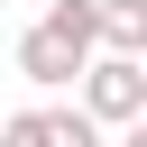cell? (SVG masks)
I'll return each instance as SVG.
<instances>
[{"mask_svg":"<svg viewBox=\"0 0 147 147\" xmlns=\"http://www.w3.org/2000/svg\"><path fill=\"white\" fill-rule=\"evenodd\" d=\"M92 55H147V0H92Z\"/></svg>","mask_w":147,"mask_h":147,"instance_id":"4","label":"cell"},{"mask_svg":"<svg viewBox=\"0 0 147 147\" xmlns=\"http://www.w3.org/2000/svg\"><path fill=\"white\" fill-rule=\"evenodd\" d=\"M0 147H101V129L74 101H37V110H9L0 119Z\"/></svg>","mask_w":147,"mask_h":147,"instance_id":"3","label":"cell"},{"mask_svg":"<svg viewBox=\"0 0 147 147\" xmlns=\"http://www.w3.org/2000/svg\"><path fill=\"white\" fill-rule=\"evenodd\" d=\"M83 64H92V0H46V18L18 37V74L37 92H64L83 83Z\"/></svg>","mask_w":147,"mask_h":147,"instance_id":"1","label":"cell"},{"mask_svg":"<svg viewBox=\"0 0 147 147\" xmlns=\"http://www.w3.org/2000/svg\"><path fill=\"white\" fill-rule=\"evenodd\" d=\"M74 110L110 138V129H138L147 119V64H129V55H92L83 64V83H74Z\"/></svg>","mask_w":147,"mask_h":147,"instance_id":"2","label":"cell"}]
</instances>
